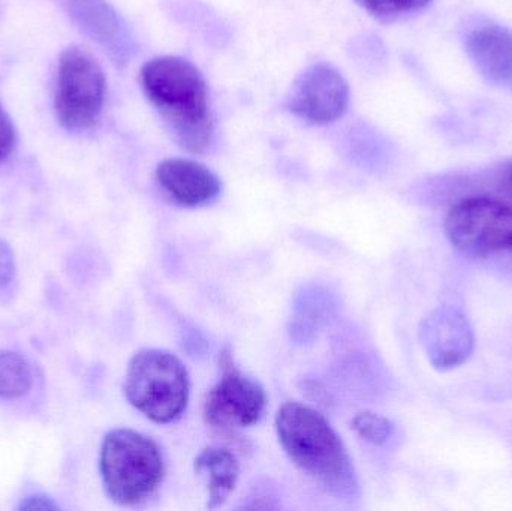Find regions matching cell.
<instances>
[{"instance_id": "obj_13", "label": "cell", "mask_w": 512, "mask_h": 511, "mask_svg": "<svg viewBox=\"0 0 512 511\" xmlns=\"http://www.w3.org/2000/svg\"><path fill=\"white\" fill-rule=\"evenodd\" d=\"M69 8L80 26L110 53L120 57L128 51L122 24L104 0H69Z\"/></svg>"}, {"instance_id": "obj_1", "label": "cell", "mask_w": 512, "mask_h": 511, "mask_svg": "<svg viewBox=\"0 0 512 511\" xmlns=\"http://www.w3.org/2000/svg\"><path fill=\"white\" fill-rule=\"evenodd\" d=\"M276 431L289 459L328 494L342 500L358 497L354 462L321 413L300 402H285L276 416Z\"/></svg>"}, {"instance_id": "obj_7", "label": "cell", "mask_w": 512, "mask_h": 511, "mask_svg": "<svg viewBox=\"0 0 512 511\" xmlns=\"http://www.w3.org/2000/svg\"><path fill=\"white\" fill-rule=\"evenodd\" d=\"M221 369V380L207 395L204 419L218 429L251 428L264 416L265 390L239 371L230 348L222 351Z\"/></svg>"}, {"instance_id": "obj_18", "label": "cell", "mask_w": 512, "mask_h": 511, "mask_svg": "<svg viewBox=\"0 0 512 511\" xmlns=\"http://www.w3.org/2000/svg\"><path fill=\"white\" fill-rule=\"evenodd\" d=\"M17 291V266L11 246L0 239V303L9 302Z\"/></svg>"}, {"instance_id": "obj_21", "label": "cell", "mask_w": 512, "mask_h": 511, "mask_svg": "<svg viewBox=\"0 0 512 511\" xmlns=\"http://www.w3.org/2000/svg\"><path fill=\"white\" fill-rule=\"evenodd\" d=\"M59 506L53 503V500L47 497H41V495H35V497L26 498L23 503L20 504V510H57Z\"/></svg>"}, {"instance_id": "obj_19", "label": "cell", "mask_w": 512, "mask_h": 511, "mask_svg": "<svg viewBox=\"0 0 512 511\" xmlns=\"http://www.w3.org/2000/svg\"><path fill=\"white\" fill-rule=\"evenodd\" d=\"M15 146V131L6 111L0 105V162L11 155Z\"/></svg>"}, {"instance_id": "obj_3", "label": "cell", "mask_w": 512, "mask_h": 511, "mask_svg": "<svg viewBox=\"0 0 512 511\" xmlns=\"http://www.w3.org/2000/svg\"><path fill=\"white\" fill-rule=\"evenodd\" d=\"M99 470L111 501L119 506H140L164 482V456L152 438L132 429H114L102 443Z\"/></svg>"}, {"instance_id": "obj_11", "label": "cell", "mask_w": 512, "mask_h": 511, "mask_svg": "<svg viewBox=\"0 0 512 511\" xmlns=\"http://www.w3.org/2000/svg\"><path fill=\"white\" fill-rule=\"evenodd\" d=\"M466 48L484 78L512 90V30L496 24L472 30Z\"/></svg>"}, {"instance_id": "obj_20", "label": "cell", "mask_w": 512, "mask_h": 511, "mask_svg": "<svg viewBox=\"0 0 512 511\" xmlns=\"http://www.w3.org/2000/svg\"><path fill=\"white\" fill-rule=\"evenodd\" d=\"M496 189L499 194L512 201V159L502 164L496 173Z\"/></svg>"}, {"instance_id": "obj_4", "label": "cell", "mask_w": 512, "mask_h": 511, "mask_svg": "<svg viewBox=\"0 0 512 511\" xmlns=\"http://www.w3.org/2000/svg\"><path fill=\"white\" fill-rule=\"evenodd\" d=\"M123 390L135 410L158 425H168L185 414L191 381L179 357L164 350H141L129 362Z\"/></svg>"}, {"instance_id": "obj_16", "label": "cell", "mask_w": 512, "mask_h": 511, "mask_svg": "<svg viewBox=\"0 0 512 511\" xmlns=\"http://www.w3.org/2000/svg\"><path fill=\"white\" fill-rule=\"evenodd\" d=\"M352 429L367 443L381 446L390 440L394 432V425L387 417L364 410L355 414L352 419Z\"/></svg>"}, {"instance_id": "obj_5", "label": "cell", "mask_w": 512, "mask_h": 511, "mask_svg": "<svg viewBox=\"0 0 512 511\" xmlns=\"http://www.w3.org/2000/svg\"><path fill=\"white\" fill-rule=\"evenodd\" d=\"M444 230L469 257L512 254V204L486 195L462 198L448 210Z\"/></svg>"}, {"instance_id": "obj_10", "label": "cell", "mask_w": 512, "mask_h": 511, "mask_svg": "<svg viewBox=\"0 0 512 511\" xmlns=\"http://www.w3.org/2000/svg\"><path fill=\"white\" fill-rule=\"evenodd\" d=\"M156 180L170 200L182 207H201L221 194L219 177L206 165L191 159H165L156 168Z\"/></svg>"}, {"instance_id": "obj_9", "label": "cell", "mask_w": 512, "mask_h": 511, "mask_svg": "<svg viewBox=\"0 0 512 511\" xmlns=\"http://www.w3.org/2000/svg\"><path fill=\"white\" fill-rule=\"evenodd\" d=\"M420 341L430 363L439 371L463 365L471 357L475 344L468 318L453 306H441L424 318Z\"/></svg>"}, {"instance_id": "obj_15", "label": "cell", "mask_w": 512, "mask_h": 511, "mask_svg": "<svg viewBox=\"0 0 512 511\" xmlns=\"http://www.w3.org/2000/svg\"><path fill=\"white\" fill-rule=\"evenodd\" d=\"M32 389V369L20 354L0 351V399L14 401Z\"/></svg>"}, {"instance_id": "obj_2", "label": "cell", "mask_w": 512, "mask_h": 511, "mask_svg": "<svg viewBox=\"0 0 512 511\" xmlns=\"http://www.w3.org/2000/svg\"><path fill=\"white\" fill-rule=\"evenodd\" d=\"M141 84L177 143L191 153L206 152L213 120L206 80L197 66L183 57H156L141 69Z\"/></svg>"}, {"instance_id": "obj_17", "label": "cell", "mask_w": 512, "mask_h": 511, "mask_svg": "<svg viewBox=\"0 0 512 511\" xmlns=\"http://www.w3.org/2000/svg\"><path fill=\"white\" fill-rule=\"evenodd\" d=\"M355 2L375 17L390 18L420 11L432 0H355Z\"/></svg>"}, {"instance_id": "obj_8", "label": "cell", "mask_w": 512, "mask_h": 511, "mask_svg": "<svg viewBox=\"0 0 512 511\" xmlns=\"http://www.w3.org/2000/svg\"><path fill=\"white\" fill-rule=\"evenodd\" d=\"M349 87L333 66L318 63L295 80L288 96V110L313 125L340 119L348 108Z\"/></svg>"}, {"instance_id": "obj_14", "label": "cell", "mask_w": 512, "mask_h": 511, "mask_svg": "<svg viewBox=\"0 0 512 511\" xmlns=\"http://www.w3.org/2000/svg\"><path fill=\"white\" fill-rule=\"evenodd\" d=\"M331 311L330 297L319 290H307L298 297L291 321V335L304 344L312 341L321 327L327 323Z\"/></svg>"}, {"instance_id": "obj_6", "label": "cell", "mask_w": 512, "mask_h": 511, "mask_svg": "<svg viewBox=\"0 0 512 511\" xmlns=\"http://www.w3.org/2000/svg\"><path fill=\"white\" fill-rule=\"evenodd\" d=\"M107 81L90 54L69 48L60 59L57 78V119L69 131H86L98 122L104 107Z\"/></svg>"}, {"instance_id": "obj_12", "label": "cell", "mask_w": 512, "mask_h": 511, "mask_svg": "<svg viewBox=\"0 0 512 511\" xmlns=\"http://www.w3.org/2000/svg\"><path fill=\"white\" fill-rule=\"evenodd\" d=\"M195 474L206 486L207 507L216 509L222 506L236 489L240 477V464L237 456L221 447H207L195 458Z\"/></svg>"}]
</instances>
